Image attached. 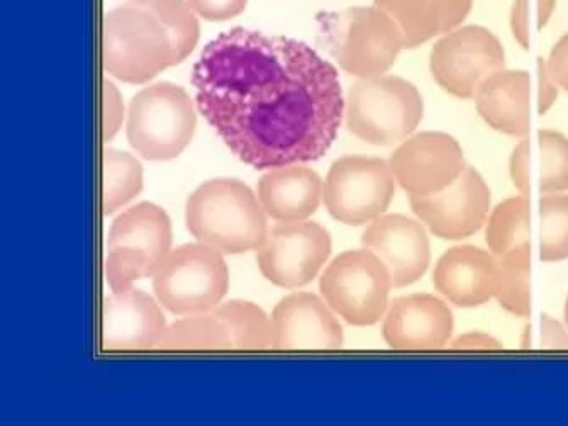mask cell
<instances>
[{"label":"cell","instance_id":"obj_1","mask_svg":"<svg viewBox=\"0 0 568 426\" xmlns=\"http://www.w3.org/2000/svg\"><path fill=\"white\" fill-rule=\"evenodd\" d=\"M192 85L204 120L256 170L316 162L345 118L332 63L303 41L245 28L205 44Z\"/></svg>","mask_w":568,"mask_h":426},{"label":"cell","instance_id":"obj_2","mask_svg":"<svg viewBox=\"0 0 568 426\" xmlns=\"http://www.w3.org/2000/svg\"><path fill=\"white\" fill-rule=\"evenodd\" d=\"M187 229L199 243L217 252L258 250L268 232L266 213L255 192L237 179H213L189 197Z\"/></svg>","mask_w":568,"mask_h":426},{"label":"cell","instance_id":"obj_3","mask_svg":"<svg viewBox=\"0 0 568 426\" xmlns=\"http://www.w3.org/2000/svg\"><path fill=\"white\" fill-rule=\"evenodd\" d=\"M102 62L112 77L126 83L150 82L169 67L179 65L165 26L133 2L105 14Z\"/></svg>","mask_w":568,"mask_h":426},{"label":"cell","instance_id":"obj_4","mask_svg":"<svg viewBox=\"0 0 568 426\" xmlns=\"http://www.w3.org/2000/svg\"><path fill=\"white\" fill-rule=\"evenodd\" d=\"M425 116V102L409 80L367 77L353 83L345 104L346 128L375 146L403 143Z\"/></svg>","mask_w":568,"mask_h":426},{"label":"cell","instance_id":"obj_5","mask_svg":"<svg viewBox=\"0 0 568 426\" xmlns=\"http://www.w3.org/2000/svg\"><path fill=\"white\" fill-rule=\"evenodd\" d=\"M195 123L197 118L187 92L175 83L156 82L130 102L128 141L143 159L169 162L187 149Z\"/></svg>","mask_w":568,"mask_h":426},{"label":"cell","instance_id":"obj_6","mask_svg":"<svg viewBox=\"0 0 568 426\" xmlns=\"http://www.w3.org/2000/svg\"><path fill=\"white\" fill-rule=\"evenodd\" d=\"M172 252V223L162 207L140 203L111 224L105 277L112 293L133 287L138 278L152 277Z\"/></svg>","mask_w":568,"mask_h":426},{"label":"cell","instance_id":"obj_7","mask_svg":"<svg viewBox=\"0 0 568 426\" xmlns=\"http://www.w3.org/2000/svg\"><path fill=\"white\" fill-rule=\"evenodd\" d=\"M323 31L338 65L358 79L385 75L406 48L399 26L375 6L327 16Z\"/></svg>","mask_w":568,"mask_h":426},{"label":"cell","instance_id":"obj_8","mask_svg":"<svg viewBox=\"0 0 568 426\" xmlns=\"http://www.w3.org/2000/svg\"><path fill=\"white\" fill-rule=\"evenodd\" d=\"M227 286L230 272L223 253L204 243L173 250L153 275L156 300L176 316L213 311L226 296Z\"/></svg>","mask_w":568,"mask_h":426},{"label":"cell","instance_id":"obj_9","mask_svg":"<svg viewBox=\"0 0 568 426\" xmlns=\"http://www.w3.org/2000/svg\"><path fill=\"white\" fill-rule=\"evenodd\" d=\"M393 277L368 248L342 253L321 277L323 300L348 325L371 326L387 313Z\"/></svg>","mask_w":568,"mask_h":426},{"label":"cell","instance_id":"obj_10","mask_svg":"<svg viewBox=\"0 0 568 426\" xmlns=\"http://www.w3.org/2000/svg\"><path fill=\"white\" fill-rule=\"evenodd\" d=\"M396 192L390 163L374 156L346 155L336 160L324 181L327 213L349 226L384 216Z\"/></svg>","mask_w":568,"mask_h":426},{"label":"cell","instance_id":"obj_11","mask_svg":"<svg viewBox=\"0 0 568 426\" xmlns=\"http://www.w3.org/2000/svg\"><path fill=\"white\" fill-rule=\"evenodd\" d=\"M433 79L458 99H474L480 83L506 69L503 43L483 26H460L443 34L429 59Z\"/></svg>","mask_w":568,"mask_h":426},{"label":"cell","instance_id":"obj_12","mask_svg":"<svg viewBox=\"0 0 568 426\" xmlns=\"http://www.w3.org/2000/svg\"><path fill=\"white\" fill-rule=\"evenodd\" d=\"M332 255V236L313 221L278 223L256 250V264L266 281L284 290L307 286Z\"/></svg>","mask_w":568,"mask_h":426},{"label":"cell","instance_id":"obj_13","mask_svg":"<svg viewBox=\"0 0 568 426\" xmlns=\"http://www.w3.org/2000/svg\"><path fill=\"white\" fill-rule=\"evenodd\" d=\"M388 163L409 197L438 194L467 166L460 143L442 131H422L407 138Z\"/></svg>","mask_w":568,"mask_h":426},{"label":"cell","instance_id":"obj_14","mask_svg":"<svg viewBox=\"0 0 568 426\" xmlns=\"http://www.w3.org/2000/svg\"><path fill=\"white\" fill-rule=\"evenodd\" d=\"M410 210L438 239H468L483 229L490 210V191L483 175L467 165L457 181L438 194L409 197Z\"/></svg>","mask_w":568,"mask_h":426},{"label":"cell","instance_id":"obj_15","mask_svg":"<svg viewBox=\"0 0 568 426\" xmlns=\"http://www.w3.org/2000/svg\"><path fill=\"white\" fill-rule=\"evenodd\" d=\"M362 243L384 262L397 290L419 281L432 262V245L425 226L403 214H387L372 221Z\"/></svg>","mask_w":568,"mask_h":426},{"label":"cell","instance_id":"obj_16","mask_svg":"<svg viewBox=\"0 0 568 426\" xmlns=\"http://www.w3.org/2000/svg\"><path fill=\"white\" fill-rule=\"evenodd\" d=\"M454 315L432 294L397 297L385 313L382 335L394 351H439L450 344Z\"/></svg>","mask_w":568,"mask_h":426},{"label":"cell","instance_id":"obj_17","mask_svg":"<svg viewBox=\"0 0 568 426\" xmlns=\"http://www.w3.org/2000/svg\"><path fill=\"white\" fill-rule=\"evenodd\" d=\"M274 351H338L343 328L326 301L311 293L282 300L272 313Z\"/></svg>","mask_w":568,"mask_h":426},{"label":"cell","instance_id":"obj_18","mask_svg":"<svg viewBox=\"0 0 568 426\" xmlns=\"http://www.w3.org/2000/svg\"><path fill=\"white\" fill-rule=\"evenodd\" d=\"M165 318L155 300L143 291L112 293L102 304L101 348L104 352H144L159 347Z\"/></svg>","mask_w":568,"mask_h":426},{"label":"cell","instance_id":"obj_19","mask_svg":"<svg viewBox=\"0 0 568 426\" xmlns=\"http://www.w3.org/2000/svg\"><path fill=\"white\" fill-rule=\"evenodd\" d=\"M433 282L455 306H480L496 296L497 258L474 245L454 246L436 264Z\"/></svg>","mask_w":568,"mask_h":426},{"label":"cell","instance_id":"obj_20","mask_svg":"<svg viewBox=\"0 0 568 426\" xmlns=\"http://www.w3.org/2000/svg\"><path fill=\"white\" fill-rule=\"evenodd\" d=\"M323 181L306 165L271 169L258 181V201L266 216L278 223L313 216L323 199Z\"/></svg>","mask_w":568,"mask_h":426},{"label":"cell","instance_id":"obj_21","mask_svg":"<svg viewBox=\"0 0 568 426\" xmlns=\"http://www.w3.org/2000/svg\"><path fill=\"white\" fill-rule=\"evenodd\" d=\"M474 99L478 114L493 130L509 136H528V73L523 70H499L480 83Z\"/></svg>","mask_w":568,"mask_h":426},{"label":"cell","instance_id":"obj_22","mask_svg":"<svg viewBox=\"0 0 568 426\" xmlns=\"http://www.w3.org/2000/svg\"><path fill=\"white\" fill-rule=\"evenodd\" d=\"M374 6L399 26L410 50L460 28L474 0H374Z\"/></svg>","mask_w":568,"mask_h":426},{"label":"cell","instance_id":"obj_23","mask_svg":"<svg viewBox=\"0 0 568 426\" xmlns=\"http://www.w3.org/2000/svg\"><path fill=\"white\" fill-rule=\"evenodd\" d=\"M213 313L230 333L231 351H274V323L262 307L250 301H227Z\"/></svg>","mask_w":568,"mask_h":426},{"label":"cell","instance_id":"obj_24","mask_svg":"<svg viewBox=\"0 0 568 426\" xmlns=\"http://www.w3.org/2000/svg\"><path fill=\"white\" fill-rule=\"evenodd\" d=\"M156 351L165 352H227L231 338L226 326L213 311L191 315L165 329Z\"/></svg>","mask_w":568,"mask_h":426},{"label":"cell","instance_id":"obj_25","mask_svg":"<svg viewBox=\"0 0 568 426\" xmlns=\"http://www.w3.org/2000/svg\"><path fill=\"white\" fill-rule=\"evenodd\" d=\"M497 258L496 300L504 310L526 318L531 313V246L523 245Z\"/></svg>","mask_w":568,"mask_h":426},{"label":"cell","instance_id":"obj_26","mask_svg":"<svg viewBox=\"0 0 568 426\" xmlns=\"http://www.w3.org/2000/svg\"><path fill=\"white\" fill-rule=\"evenodd\" d=\"M531 210L529 197L516 195L500 203L487 223L486 240L494 257H500L523 245H529Z\"/></svg>","mask_w":568,"mask_h":426},{"label":"cell","instance_id":"obj_27","mask_svg":"<svg viewBox=\"0 0 568 426\" xmlns=\"http://www.w3.org/2000/svg\"><path fill=\"white\" fill-rule=\"evenodd\" d=\"M102 211L112 214L126 206L143 189V169L131 153L108 149L102 160Z\"/></svg>","mask_w":568,"mask_h":426},{"label":"cell","instance_id":"obj_28","mask_svg":"<svg viewBox=\"0 0 568 426\" xmlns=\"http://www.w3.org/2000/svg\"><path fill=\"white\" fill-rule=\"evenodd\" d=\"M153 12L165 26L179 63L194 51L199 41V21L187 0H128Z\"/></svg>","mask_w":568,"mask_h":426},{"label":"cell","instance_id":"obj_29","mask_svg":"<svg viewBox=\"0 0 568 426\" xmlns=\"http://www.w3.org/2000/svg\"><path fill=\"white\" fill-rule=\"evenodd\" d=\"M540 214L541 261H565V258H568V195H545L540 203Z\"/></svg>","mask_w":568,"mask_h":426},{"label":"cell","instance_id":"obj_30","mask_svg":"<svg viewBox=\"0 0 568 426\" xmlns=\"http://www.w3.org/2000/svg\"><path fill=\"white\" fill-rule=\"evenodd\" d=\"M540 143L541 178L544 194L568 191V138L558 131L544 130L538 134Z\"/></svg>","mask_w":568,"mask_h":426},{"label":"cell","instance_id":"obj_31","mask_svg":"<svg viewBox=\"0 0 568 426\" xmlns=\"http://www.w3.org/2000/svg\"><path fill=\"white\" fill-rule=\"evenodd\" d=\"M195 14L207 21H227L245 11L248 0H187Z\"/></svg>","mask_w":568,"mask_h":426},{"label":"cell","instance_id":"obj_32","mask_svg":"<svg viewBox=\"0 0 568 426\" xmlns=\"http://www.w3.org/2000/svg\"><path fill=\"white\" fill-rule=\"evenodd\" d=\"M124 120L123 98L111 80L104 82V140L111 141Z\"/></svg>","mask_w":568,"mask_h":426},{"label":"cell","instance_id":"obj_33","mask_svg":"<svg viewBox=\"0 0 568 426\" xmlns=\"http://www.w3.org/2000/svg\"><path fill=\"white\" fill-rule=\"evenodd\" d=\"M529 141L523 140L515 152H513L511 160H509V175L515 187L518 189L519 194L529 197L531 192V184H529Z\"/></svg>","mask_w":568,"mask_h":426},{"label":"cell","instance_id":"obj_34","mask_svg":"<svg viewBox=\"0 0 568 426\" xmlns=\"http://www.w3.org/2000/svg\"><path fill=\"white\" fill-rule=\"evenodd\" d=\"M547 67L558 88L568 92V33L561 37L557 44L551 48Z\"/></svg>","mask_w":568,"mask_h":426},{"label":"cell","instance_id":"obj_35","mask_svg":"<svg viewBox=\"0 0 568 426\" xmlns=\"http://www.w3.org/2000/svg\"><path fill=\"white\" fill-rule=\"evenodd\" d=\"M450 348L464 352H496L503 348V344L487 333L470 332L452 339Z\"/></svg>","mask_w":568,"mask_h":426},{"label":"cell","instance_id":"obj_36","mask_svg":"<svg viewBox=\"0 0 568 426\" xmlns=\"http://www.w3.org/2000/svg\"><path fill=\"white\" fill-rule=\"evenodd\" d=\"M558 85L548 72L547 62L538 60V114H547L558 99Z\"/></svg>","mask_w":568,"mask_h":426},{"label":"cell","instance_id":"obj_37","mask_svg":"<svg viewBox=\"0 0 568 426\" xmlns=\"http://www.w3.org/2000/svg\"><path fill=\"white\" fill-rule=\"evenodd\" d=\"M541 348L545 351H568V332L557 320L541 316Z\"/></svg>","mask_w":568,"mask_h":426},{"label":"cell","instance_id":"obj_38","mask_svg":"<svg viewBox=\"0 0 568 426\" xmlns=\"http://www.w3.org/2000/svg\"><path fill=\"white\" fill-rule=\"evenodd\" d=\"M511 31L519 44L529 50L528 0H515L511 8Z\"/></svg>","mask_w":568,"mask_h":426},{"label":"cell","instance_id":"obj_39","mask_svg":"<svg viewBox=\"0 0 568 426\" xmlns=\"http://www.w3.org/2000/svg\"><path fill=\"white\" fill-rule=\"evenodd\" d=\"M555 8H557V0H538V18H536V22H538L540 30H544L545 26L550 21Z\"/></svg>","mask_w":568,"mask_h":426},{"label":"cell","instance_id":"obj_40","mask_svg":"<svg viewBox=\"0 0 568 426\" xmlns=\"http://www.w3.org/2000/svg\"><path fill=\"white\" fill-rule=\"evenodd\" d=\"M565 322H567V326H568V297H567V303H565Z\"/></svg>","mask_w":568,"mask_h":426}]
</instances>
